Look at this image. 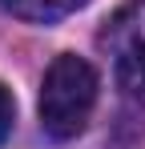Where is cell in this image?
<instances>
[{"mask_svg":"<svg viewBox=\"0 0 145 149\" xmlns=\"http://www.w3.org/2000/svg\"><path fill=\"white\" fill-rule=\"evenodd\" d=\"M0 4H4L12 16L28 20V24H52V20L77 12L81 4H89V0H0Z\"/></svg>","mask_w":145,"mask_h":149,"instance_id":"cell-3","label":"cell"},{"mask_svg":"<svg viewBox=\"0 0 145 149\" xmlns=\"http://www.w3.org/2000/svg\"><path fill=\"white\" fill-rule=\"evenodd\" d=\"M97 105V73L85 56L61 52L40 81V129L52 141H72L85 133Z\"/></svg>","mask_w":145,"mask_h":149,"instance_id":"cell-1","label":"cell"},{"mask_svg":"<svg viewBox=\"0 0 145 149\" xmlns=\"http://www.w3.org/2000/svg\"><path fill=\"white\" fill-rule=\"evenodd\" d=\"M101 49L113 61L121 93L145 109V0H133L113 12V20L101 32Z\"/></svg>","mask_w":145,"mask_h":149,"instance_id":"cell-2","label":"cell"},{"mask_svg":"<svg viewBox=\"0 0 145 149\" xmlns=\"http://www.w3.org/2000/svg\"><path fill=\"white\" fill-rule=\"evenodd\" d=\"M12 121H16V101H12V89L0 81V145L8 141V133H12Z\"/></svg>","mask_w":145,"mask_h":149,"instance_id":"cell-4","label":"cell"}]
</instances>
